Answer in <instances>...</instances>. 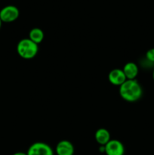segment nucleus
I'll return each mask as SVG.
<instances>
[{"instance_id":"nucleus-4","label":"nucleus","mask_w":154,"mask_h":155,"mask_svg":"<svg viewBox=\"0 0 154 155\" xmlns=\"http://www.w3.org/2000/svg\"><path fill=\"white\" fill-rule=\"evenodd\" d=\"M27 155H54V151L49 145L44 142H35L29 147Z\"/></svg>"},{"instance_id":"nucleus-11","label":"nucleus","mask_w":154,"mask_h":155,"mask_svg":"<svg viewBox=\"0 0 154 155\" xmlns=\"http://www.w3.org/2000/svg\"><path fill=\"white\" fill-rule=\"evenodd\" d=\"M146 58L148 61L154 64V48H150L146 52Z\"/></svg>"},{"instance_id":"nucleus-9","label":"nucleus","mask_w":154,"mask_h":155,"mask_svg":"<svg viewBox=\"0 0 154 155\" xmlns=\"http://www.w3.org/2000/svg\"><path fill=\"white\" fill-rule=\"evenodd\" d=\"M95 138L100 145H105L110 141V134L107 130L101 128L95 132Z\"/></svg>"},{"instance_id":"nucleus-6","label":"nucleus","mask_w":154,"mask_h":155,"mask_svg":"<svg viewBox=\"0 0 154 155\" xmlns=\"http://www.w3.org/2000/svg\"><path fill=\"white\" fill-rule=\"evenodd\" d=\"M108 80L113 86H120L127 80L122 69H113L109 73Z\"/></svg>"},{"instance_id":"nucleus-14","label":"nucleus","mask_w":154,"mask_h":155,"mask_svg":"<svg viewBox=\"0 0 154 155\" xmlns=\"http://www.w3.org/2000/svg\"><path fill=\"white\" fill-rule=\"evenodd\" d=\"M152 79L154 80V68H153V71H152Z\"/></svg>"},{"instance_id":"nucleus-3","label":"nucleus","mask_w":154,"mask_h":155,"mask_svg":"<svg viewBox=\"0 0 154 155\" xmlns=\"http://www.w3.org/2000/svg\"><path fill=\"white\" fill-rule=\"evenodd\" d=\"M19 9L14 5H6L0 10V19L2 23H11L19 18Z\"/></svg>"},{"instance_id":"nucleus-12","label":"nucleus","mask_w":154,"mask_h":155,"mask_svg":"<svg viewBox=\"0 0 154 155\" xmlns=\"http://www.w3.org/2000/svg\"><path fill=\"white\" fill-rule=\"evenodd\" d=\"M12 155H27V153L19 151V152H16V153H14V154H13Z\"/></svg>"},{"instance_id":"nucleus-5","label":"nucleus","mask_w":154,"mask_h":155,"mask_svg":"<svg viewBox=\"0 0 154 155\" xmlns=\"http://www.w3.org/2000/svg\"><path fill=\"white\" fill-rule=\"evenodd\" d=\"M105 153L107 155H124L125 147L124 145L117 139H110L108 143L104 145Z\"/></svg>"},{"instance_id":"nucleus-10","label":"nucleus","mask_w":154,"mask_h":155,"mask_svg":"<svg viewBox=\"0 0 154 155\" xmlns=\"http://www.w3.org/2000/svg\"><path fill=\"white\" fill-rule=\"evenodd\" d=\"M29 39L36 44L39 45L44 39V32L38 27L33 28L29 33Z\"/></svg>"},{"instance_id":"nucleus-7","label":"nucleus","mask_w":154,"mask_h":155,"mask_svg":"<svg viewBox=\"0 0 154 155\" xmlns=\"http://www.w3.org/2000/svg\"><path fill=\"white\" fill-rule=\"evenodd\" d=\"M57 155H73V145L68 140H61L57 144L55 148Z\"/></svg>"},{"instance_id":"nucleus-1","label":"nucleus","mask_w":154,"mask_h":155,"mask_svg":"<svg viewBox=\"0 0 154 155\" xmlns=\"http://www.w3.org/2000/svg\"><path fill=\"white\" fill-rule=\"evenodd\" d=\"M119 95L125 101L135 102L143 95V89L136 80H126L119 86Z\"/></svg>"},{"instance_id":"nucleus-13","label":"nucleus","mask_w":154,"mask_h":155,"mask_svg":"<svg viewBox=\"0 0 154 155\" xmlns=\"http://www.w3.org/2000/svg\"><path fill=\"white\" fill-rule=\"evenodd\" d=\"M2 21L1 19H0V29H1L2 27Z\"/></svg>"},{"instance_id":"nucleus-8","label":"nucleus","mask_w":154,"mask_h":155,"mask_svg":"<svg viewBox=\"0 0 154 155\" xmlns=\"http://www.w3.org/2000/svg\"><path fill=\"white\" fill-rule=\"evenodd\" d=\"M122 71L127 80H136L135 78L138 75L139 68L134 62H128L124 65Z\"/></svg>"},{"instance_id":"nucleus-2","label":"nucleus","mask_w":154,"mask_h":155,"mask_svg":"<svg viewBox=\"0 0 154 155\" xmlns=\"http://www.w3.org/2000/svg\"><path fill=\"white\" fill-rule=\"evenodd\" d=\"M39 47L37 44L30 40L29 38L23 39L17 45V52L20 57L24 59H32L37 54Z\"/></svg>"}]
</instances>
